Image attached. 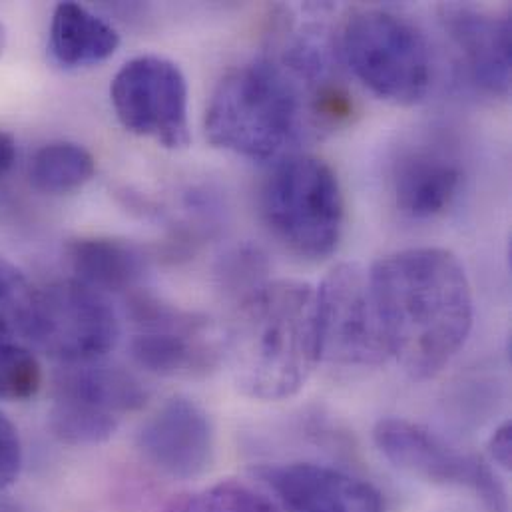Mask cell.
Instances as JSON below:
<instances>
[{
	"label": "cell",
	"mask_w": 512,
	"mask_h": 512,
	"mask_svg": "<svg viewBox=\"0 0 512 512\" xmlns=\"http://www.w3.org/2000/svg\"><path fill=\"white\" fill-rule=\"evenodd\" d=\"M120 46L118 30L76 2H60L50 24V52L60 66L82 68L108 60Z\"/></svg>",
	"instance_id": "cell-16"
},
{
	"label": "cell",
	"mask_w": 512,
	"mask_h": 512,
	"mask_svg": "<svg viewBox=\"0 0 512 512\" xmlns=\"http://www.w3.org/2000/svg\"><path fill=\"white\" fill-rule=\"evenodd\" d=\"M373 441L399 471L431 485L473 491L489 512H509L505 485L491 463L459 451L431 429L407 419H383L373 429Z\"/></svg>",
	"instance_id": "cell-10"
},
{
	"label": "cell",
	"mask_w": 512,
	"mask_h": 512,
	"mask_svg": "<svg viewBox=\"0 0 512 512\" xmlns=\"http://www.w3.org/2000/svg\"><path fill=\"white\" fill-rule=\"evenodd\" d=\"M42 387L38 359L22 345L0 337V401H24Z\"/></svg>",
	"instance_id": "cell-20"
},
{
	"label": "cell",
	"mask_w": 512,
	"mask_h": 512,
	"mask_svg": "<svg viewBox=\"0 0 512 512\" xmlns=\"http://www.w3.org/2000/svg\"><path fill=\"white\" fill-rule=\"evenodd\" d=\"M164 512H281L275 501L242 481H220L174 499Z\"/></svg>",
	"instance_id": "cell-19"
},
{
	"label": "cell",
	"mask_w": 512,
	"mask_h": 512,
	"mask_svg": "<svg viewBox=\"0 0 512 512\" xmlns=\"http://www.w3.org/2000/svg\"><path fill=\"white\" fill-rule=\"evenodd\" d=\"M22 337L64 365L88 363L114 349L120 321L100 291L64 279L34 289Z\"/></svg>",
	"instance_id": "cell-7"
},
{
	"label": "cell",
	"mask_w": 512,
	"mask_h": 512,
	"mask_svg": "<svg viewBox=\"0 0 512 512\" xmlns=\"http://www.w3.org/2000/svg\"><path fill=\"white\" fill-rule=\"evenodd\" d=\"M34 289L26 275L0 256V335H22Z\"/></svg>",
	"instance_id": "cell-21"
},
{
	"label": "cell",
	"mask_w": 512,
	"mask_h": 512,
	"mask_svg": "<svg viewBox=\"0 0 512 512\" xmlns=\"http://www.w3.org/2000/svg\"><path fill=\"white\" fill-rule=\"evenodd\" d=\"M257 477L281 512H385V501L371 483L327 465H265Z\"/></svg>",
	"instance_id": "cell-13"
},
{
	"label": "cell",
	"mask_w": 512,
	"mask_h": 512,
	"mask_svg": "<svg viewBox=\"0 0 512 512\" xmlns=\"http://www.w3.org/2000/svg\"><path fill=\"white\" fill-rule=\"evenodd\" d=\"M261 216L291 254L321 261L343 236L345 198L335 170L309 154L277 160L261 188Z\"/></svg>",
	"instance_id": "cell-4"
},
{
	"label": "cell",
	"mask_w": 512,
	"mask_h": 512,
	"mask_svg": "<svg viewBox=\"0 0 512 512\" xmlns=\"http://www.w3.org/2000/svg\"><path fill=\"white\" fill-rule=\"evenodd\" d=\"M393 196L401 214L415 220L441 216L463 186L461 162L437 146L405 152L393 168Z\"/></svg>",
	"instance_id": "cell-15"
},
{
	"label": "cell",
	"mask_w": 512,
	"mask_h": 512,
	"mask_svg": "<svg viewBox=\"0 0 512 512\" xmlns=\"http://www.w3.org/2000/svg\"><path fill=\"white\" fill-rule=\"evenodd\" d=\"M305 124L303 92L273 58L230 70L206 110L210 144L252 160L283 158Z\"/></svg>",
	"instance_id": "cell-3"
},
{
	"label": "cell",
	"mask_w": 512,
	"mask_h": 512,
	"mask_svg": "<svg viewBox=\"0 0 512 512\" xmlns=\"http://www.w3.org/2000/svg\"><path fill=\"white\" fill-rule=\"evenodd\" d=\"M136 447L158 473L190 481L202 477L214 463V423L202 405L178 395L142 423Z\"/></svg>",
	"instance_id": "cell-12"
},
{
	"label": "cell",
	"mask_w": 512,
	"mask_h": 512,
	"mask_svg": "<svg viewBox=\"0 0 512 512\" xmlns=\"http://www.w3.org/2000/svg\"><path fill=\"white\" fill-rule=\"evenodd\" d=\"M96 174L94 156L76 142H52L42 146L30 162L32 186L50 196H62L84 188Z\"/></svg>",
	"instance_id": "cell-18"
},
{
	"label": "cell",
	"mask_w": 512,
	"mask_h": 512,
	"mask_svg": "<svg viewBox=\"0 0 512 512\" xmlns=\"http://www.w3.org/2000/svg\"><path fill=\"white\" fill-rule=\"evenodd\" d=\"M148 389L128 369L98 361L64 365L52 387L48 415L54 437L72 447H96L118 431L124 415L140 411Z\"/></svg>",
	"instance_id": "cell-6"
},
{
	"label": "cell",
	"mask_w": 512,
	"mask_h": 512,
	"mask_svg": "<svg viewBox=\"0 0 512 512\" xmlns=\"http://www.w3.org/2000/svg\"><path fill=\"white\" fill-rule=\"evenodd\" d=\"M2 46H4V32H2V26H0V52H2Z\"/></svg>",
	"instance_id": "cell-26"
},
{
	"label": "cell",
	"mask_w": 512,
	"mask_h": 512,
	"mask_svg": "<svg viewBox=\"0 0 512 512\" xmlns=\"http://www.w3.org/2000/svg\"><path fill=\"white\" fill-rule=\"evenodd\" d=\"M369 279L391 357L415 381L439 375L465 347L475 301L459 257L413 248L377 259Z\"/></svg>",
	"instance_id": "cell-1"
},
{
	"label": "cell",
	"mask_w": 512,
	"mask_h": 512,
	"mask_svg": "<svg viewBox=\"0 0 512 512\" xmlns=\"http://www.w3.org/2000/svg\"><path fill=\"white\" fill-rule=\"evenodd\" d=\"M512 427L511 421H505L489 439V457L491 463L503 471L511 469Z\"/></svg>",
	"instance_id": "cell-24"
},
{
	"label": "cell",
	"mask_w": 512,
	"mask_h": 512,
	"mask_svg": "<svg viewBox=\"0 0 512 512\" xmlns=\"http://www.w3.org/2000/svg\"><path fill=\"white\" fill-rule=\"evenodd\" d=\"M315 295L321 359L347 369L377 367L391 359L369 269L339 263Z\"/></svg>",
	"instance_id": "cell-8"
},
{
	"label": "cell",
	"mask_w": 512,
	"mask_h": 512,
	"mask_svg": "<svg viewBox=\"0 0 512 512\" xmlns=\"http://www.w3.org/2000/svg\"><path fill=\"white\" fill-rule=\"evenodd\" d=\"M22 471V443L14 423L0 413V493L10 489Z\"/></svg>",
	"instance_id": "cell-23"
},
{
	"label": "cell",
	"mask_w": 512,
	"mask_h": 512,
	"mask_svg": "<svg viewBox=\"0 0 512 512\" xmlns=\"http://www.w3.org/2000/svg\"><path fill=\"white\" fill-rule=\"evenodd\" d=\"M14 154H16V146L12 136H8L6 132L0 130V178L10 170L12 162H14Z\"/></svg>",
	"instance_id": "cell-25"
},
{
	"label": "cell",
	"mask_w": 512,
	"mask_h": 512,
	"mask_svg": "<svg viewBox=\"0 0 512 512\" xmlns=\"http://www.w3.org/2000/svg\"><path fill=\"white\" fill-rule=\"evenodd\" d=\"M130 311L138 325L130 351L142 369L162 377H202L218 367L222 349L208 319L146 295L134 297Z\"/></svg>",
	"instance_id": "cell-11"
},
{
	"label": "cell",
	"mask_w": 512,
	"mask_h": 512,
	"mask_svg": "<svg viewBox=\"0 0 512 512\" xmlns=\"http://www.w3.org/2000/svg\"><path fill=\"white\" fill-rule=\"evenodd\" d=\"M441 20L457 46L471 82L487 94L507 96L511 90L512 28L509 16L445 6Z\"/></svg>",
	"instance_id": "cell-14"
},
{
	"label": "cell",
	"mask_w": 512,
	"mask_h": 512,
	"mask_svg": "<svg viewBox=\"0 0 512 512\" xmlns=\"http://www.w3.org/2000/svg\"><path fill=\"white\" fill-rule=\"evenodd\" d=\"M188 80L168 58L146 54L126 62L110 84V100L120 124L168 150L192 142Z\"/></svg>",
	"instance_id": "cell-9"
},
{
	"label": "cell",
	"mask_w": 512,
	"mask_h": 512,
	"mask_svg": "<svg viewBox=\"0 0 512 512\" xmlns=\"http://www.w3.org/2000/svg\"><path fill=\"white\" fill-rule=\"evenodd\" d=\"M341 58L379 98L413 106L433 86V54L411 20L383 8L355 10L339 36Z\"/></svg>",
	"instance_id": "cell-5"
},
{
	"label": "cell",
	"mask_w": 512,
	"mask_h": 512,
	"mask_svg": "<svg viewBox=\"0 0 512 512\" xmlns=\"http://www.w3.org/2000/svg\"><path fill=\"white\" fill-rule=\"evenodd\" d=\"M226 355L246 397L283 401L297 395L321 361L315 287L277 279L242 297Z\"/></svg>",
	"instance_id": "cell-2"
},
{
	"label": "cell",
	"mask_w": 512,
	"mask_h": 512,
	"mask_svg": "<svg viewBox=\"0 0 512 512\" xmlns=\"http://www.w3.org/2000/svg\"><path fill=\"white\" fill-rule=\"evenodd\" d=\"M74 279L96 291H126L146 269V259L134 244L112 238H80L66 248Z\"/></svg>",
	"instance_id": "cell-17"
},
{
	"label": "cell",
	"mask_w": 512,
	"mask_h": 512,
	"mask_svg": "<svg viewBox=\"0 0 512 512\" xmlns=\"http://www.w3.org/2000/svg\"><path fill=\"white\" fill-rule=\"evenodd\" d=\"M265 273V259L252 248H244V250H236L232 256H228L224 263V283L238 295L240 299L246 297L248 293H252L261 283H265L267 279H263Z\"/></svg>",
	"instance_id": "cell-22"
}]
</instances>
